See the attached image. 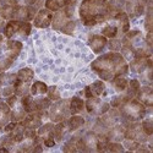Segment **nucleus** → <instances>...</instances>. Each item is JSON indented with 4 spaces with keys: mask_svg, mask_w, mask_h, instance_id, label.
<instances>
[{
    "mask_svg": "<svg viewBox=\"0 0 153 153\" xmlns=\"http://www.w3.org/2000/svg\"><path fill=\"white\" fill-rule=\"evenodd\" d=\"M22 50L20 41H7L5 44H0V74L7 70Z\"/></svg>",
    "mask_w": 153,
    "mask_h": 153,
    "instance_id": "4",
    "label": "nucleus"
},
{
    "mask_svg": "<svg viewBox=\"0 0 153 153\" xmlns=\"http://www.w3.org/2000/svg\"><path fill=\"white\" fill-rule=\"evenodd\" d=\"M83 93H85L86 98H91V97H93V94H92V91H91V88H90V86H87V87H85V91H83Z\"/></svg>",
    "mask_w": 153,
    "mask_h": 153,
    "instance_id": "54",
    "label": "nucleus"
},
{
    "mask_svg": "<svg viewBox=\"0 0 153 153\" xmlns=\"http://www.w3.org/2000/svg\"><path fill=\"white\" fill-rule=\"evenodd\" d=\"M19 123H16V121H11V123H7L5 126H4V131L6 132V134H9V132H11L12 130L16 127V125H17Z\"/></svg>",
    "mask_w": 153,
    "mask_h": 153,
    "instance_id": "52",
    "label": "nucleus"
},
{
    "mask_svg": "<svg viewBox=\"0 0 153 153\" xmlns=\"http://www.w3.org/2000/svg\"><path fill=\"white\" fill-rule=\"evenodd\" d=\"M132 97L130 96V94H127V93H125V94H120V96H117V97H114L113 99H111V102H110V105L113 107V108H119L121 104H124L125 102H127V100H130Z\"/></svg>",
    "mask_w": 153,
    "mask_h": 153,
    "instance_id": "31",
    "label": "nucleus"
},
{
    "mask_svg": "<svg viewBox=\"0 0 153 153\" xmlns=\"http://www.w3.org/2000/svg\"><path fill=\"white\" fill-rule=\"evenodd\" d=\"M90 88H91V91H92V94L94 96V97H98V96H100L102 93L104 92V90H105V85H104V82L103 81H94L91 86H90Z\"/></svg>",
    "mask_w": 153,
    "mask_h": 153,
    "instance_id": "32",
    "label": "nucleus"
},
{
    "mask_svg": "<svg viewBox=\"0 0 153 153\" xmlns=\"http://www.w3.org/2000/svg\"><path fill=\"white\" fill-rule=\"evenodd\" d=\"M65 6V0H45V9L50 11H59Z\"/></svg>",
    "mask_w": 153,
    "mask_h": 153,
    "instance_id": "30",
    "label": "nucleus"
},
{
    "mask_svg": "<svg viewBox=\"0 0 153 153\" xmlns=\"http://www.w3.org/2000/svg\"><path fill=\"white\" fill-rule=\"evenodd\" d=\"M22 21H17V20H10L5 26H4V36L6 38H10L12 36H15L16 33H20V28H21Z\"/></svg>",
    "mask_w": 153,
    "mask_h": 153,
    "instance_id": "16",
    "label": "nucleus"
},
{
    "mask_svg": "<svg viewBox=\"0 0 153 153\" xmlns=\"http://www.w3.org/2000/svg\"><path fill=\"white\" fill-rule=\"evenodd\" d=\"M92 70L103 81H111L117 76H124L129 71V65L118 52L107 53L98 56L91 65Z\"/></svg>",
    "mask_w": 153,
    "mask_h": 153,
    "instance_id": "2",
    "label": "nucleus"
},
{
    "mask_svg": "<svg viewBox=\"0 0 153 153\" xmlns=\"http://www.w3.org/2000/svg\"><path fill=\"white\" fill-rule=\"evenodd\" d=\"M141 126H142V130L145 131V134L147 136H151L153 134V123H152V120H149V119L143 120L141 123Z\"/></svg>",
    "mask_w": 153,
    "mask_h": 153,
    "instance_id": "45",
    "label": "nucleus"
},
{
    "mask_svg": "<svg viewBox=\"0 0 153 153\" xmlns=\"http://www.w3.org/2000/svg\"><path fill=\"white\" fill-rule=\"evenodd\" d=\"M66 130H69L68 127V121L62 120V121H59L56 125H54V129H53V135H54V140L58 142H60L61 140L65 136V132Z\"/></svg>",
    "mask_w": 153,
    "mask_h": 153,
    "instance_id": "18",
    "label": "nucleus"
},
{
    "mask_svg": "<svg viewBox=\"0 0 153 153\" xmlns=\"http://www.w3.org/2000/svg\"><path fill=\"white\" fill-rule=\"evenodd\" d=\"M137 100H140L141 103L147 108H151L153 105V91L149 86H143L140 87L138 92L136 93Z\"/></svg>",
    "mask_w": 153,
    "mask_h": 153,
    "instance_id": "11",
    "label": "nucleus"
},
{
    "mask_svg": "<svg viewBox=\"0 0 153 153\" xmlns=\"http://www.w3.org/2000/svg\"><path fill=\"white\" fill-rule=\"evenodd\" d=\"M30 91H31V94H32V96L45 94L47 91H48V86H47L44 82H42V81H36V82H33V85L31 86Z\"/></svg>",
    "mask_w": 153,
    "mask_h": 153,
    "instance_id": "27",
    "label": "nucleus"
},
{
    "mask_svg": "<svg viewBox=\"0 0 153 153\" xmlns=\"http://www.w3.org/2000/svg\"><path fill=\"white\" fill-rule=\"evenodd\" d=\"M10 115H11L10 107L4 102H0V129H3L10 121Z\"/></svg>",
    "mask_w": 153,
    "mask_h": 153,
    "instance_id": "20",
    "label": "nucleus"
},
{
    "mask_svg": "<svg viewBox=\"0 0 153 153\" xmlns=\"http://www.w3.org/2000/svg\"><path fill=\"white\" fill-rule=\"evenodd\" d=\"M53 19V12L48 9H41L38 10L33 19V25L38 28H47L52 25Z\"/></svg>",
    "mask_w": 153,
    "mask_h": 153,
    "instance_id": "10",
    "label": "nucleus"
},
{
    "mask_svg": "<svg viewBox=\"0 0 153 153\" xmlns=\"http://www.w3.org/2000/svg\"><path fill=\"white\" fill-rule=\"evenodd\" d=\"M11 94H14V85H12V86L10 85V86L5 87L4 90L1 91V96H4V97H9Z\"/></svg>",
    "mask_w": 153,
    "mask_h": 153,
    "instance_id": "51",
    "label": "nucleus"
},
{
    "mask_svg": "<svg viewBox=\"0 0 153 153\" xmlns=\"http://www.w3.org/2000/svg\"><path fill=\"white\" fill-rule=\"evenodd\" d=\"M121 7L108 0H83L80 6V17L85 26L92 27L114 17Z\"/></svg>",
    "mask_w": 153,
    "mask_h": 153,
    "instance_id": "1",
    "label": "nucleus"
},
{
    "mask_svg": "<svg viewBox=\"0 0 153 153\" xmlns=\"http://www.w3.org/2000/svg\"><path fill=\"white\" fill-rule=\"evenodd\" d=\"M129 68L131 69L132 72H136V74H142L146 71V69L148 68V58L145 59V58H134L130 62Z\"/></svg>",
    "mask_w": 153,
    "mask_h": 153,
    "instance_id": "15",
    "label": "nucleus"
},
{
    "mask_svg": "<svg viewBox=\"0 0 153 153\" xmlns=\"http://www.w3.org/2000/svg\"><path fill=\"white\" fill-rule=\"evenodd\" d=\"M109 49L111 50V52H119V50L121 49V41L117 39V38H110V41L107 43Z\"/></svg>",
    "mask_w": 153,
    "mask_h": 153,
    "instance_id": "44",
    "label": "nucleus"
},
{
    "mask_svg": "<svg viewBox=\"0 0 153 153\" xmlns=\"http://www.w3.org/2000/svg\"><path fill=\"white\" fill-rule=\"evenodd\" d=\"M26 111H25V109L21 107L20 109H15L11 111V115H10V120L11 121H16V123H20L25 117H26Z\"/></svg>",
    "mask_w": 153,
    "mask_h": 153,
    "instance_id": "36",
    "label": "nucleus"
},
{
    "mask_svg": "<svg viewBox=\"0 0 153 153\" xmlns=\"http://www.w3.org/2000/svg\"><path fill=\"white\" fill-rule=\"evenodd\" d=\"M70 19L65 15L64 10H59L55 11V14H53V19H52V26L54 30H61L62 26L65 25Z\"/></svg>",
    "mask_w": 153,
    "mask_h": 153,
    "instance_id": "17",
    "label": "nucleus"
},
{
    "mask_svg": "<svg viewBox=\"0 0 153 153\" xmlns=\"http://www.w3.org/2000/svg\"><path fill=\"white\" fill-rule=\"evenodd\" d=\"M17 80H20V81H22V82H31L32 80H33V76H34V72H33V70L32 69H30V68H23V69H21L17 74Z\"/></svg>",
    "mask_w": 153,
    "mask_h": 153,
    "instance_id": "26",
    "label": "nucleus"
},
{
    "mask_svg": "<svg viewBox=\"0 0 153 153\" xmlns=\"http://www.w3.org/2000/svg\"><path fill=\"white\" fill-rule=\"evenodd\" d=\"M140 87H141V85H140V81L138 80H130L129 81V83H127V94H130L132 98L136 96V93L138 92V90H140Z\"/></svg>",
    "mask_w": 153,
    "mask_h": 153,
    "instance_id": "33",
    "label": "nucleus"
},
{
    "mask_svg": "<svg viewBox=\"0 0 153 153\" xmlns=\"http://www.w3.org/2000/svg\"><path fill=\"white\" fill-rule=\"evenodd\" d=\"M147 10L145 11L146 14V19H145V27L147 30V32H152V26H153V19H152V4L146 6Z\"/></svg>",
    "mask_w": 153,
    "mask_h": 153,
    "instance_id": "35",
    "label": "nucleus"
},
{
    "mask_svg": "<svg viewBox=\"0 0 153 153\" xmlns=\"http://www.w3.org/2000/svg\"><path fill=\"white\" fill-rule=\"evenodd\" d=\"M43 151V146L42 145H34L32 148V152H42Z\"/></svg>",
    "mask_w": 153,
    "mask_h": 153,
    "instance_id": "55",
    "label": "nucleus"
},
{
    "mask_svg": "<svg viewBox=\"0 0 153 153\" xmlns=\"http://www.w3.org/2000/svg\"><path fill=\"white\" fill-rule=\"evenodd\" d=\"M152 37H153V36H152V32H148V33H147V36H146V39H145L146 45H147V47H149V48L152 47V43H153Z\"/></svg>",
    "mask_w": 153,
    "mask_h": 153,
    "instance_id": "53",
    "label": "nucleus"
},
{
    "mask_svg": "<svg viewBox=\"0 0 153 153\" xmlns=\"http://www.w3.org/2000/svg\"><path fill=\"white\" fill-rule=\"evenodd\" d=\"M120 117L123 118L124 126L132 121H138L145 118L146 115V107L140 100L131 98L130 100L125 102L124 104L119 107Z\"/></svg>",
    "mask_w": 153,
    "mask_h": 153,
    "instance_id": "3",
    "label": "nucleus"
},
{
    "mask_svg": "<svg viewBox=\"0 0 153 153\" xmlns=\"http://www.w3.org/2000/svg\"><path fill=\"white\" fill-rule=\"evenodd\" d=\"M16 77H17L16 74H4V72H1V75H0V80H1L3 85H14Z\"/></svg>",
    "mask_w": 153,
    "mask_h": 153,
    "instance_id": "39",
    "label": "nucleus"
},
{
    "mask_svg": "<svg viewBox=\"0 0 153 153\" xmlns=\"http://www.w3.org/2000/svg\"><path fill=\"white\" fill-rule=\"evenodd\" d=\"M53 129H54V124L53 123H47L44 125H41L39 127H38V131H37V135L42 136L43 138L48 137V136H53Z\"/></svg>",
    "mask_w": 153,
    "mask_h": 153,
    "instance_id": "29",
    "label": "nucleus"
},
{
    "mask_svg": "<svg viewBox=\"0 0 153 153\" xmlns=\"http://www.w3.org/2000/svg\"><path fill=\"white\" fill-rule=\"evenodd\" d=\"M107 151H110V152H114V153H121L125 151L124 146L120 143V142H113V141H109L108 143V149Z\"/></svg>",
    "mask_w": 153,
    "mask_h": 153,
    "instance_id": "42",
    "label": "nucleus"
},
{
    "mask_svg": "<svg viewBox=\"0 0 153 153\" xmlns=\"http://www.w3.org/2000/svg\"><path fill=\"white\" fill-rule=\"evenodd\" d=\"M124 141V148H126L127 151H136L137 148H138V146L141 145L140 142H137V141H134V140H127V138H124L123 140Z\"/></svg>",
    "mask_w": 153,
    "mask_h": 153,
    "instance_id": "43",
    "label": "nucleus"
},
{
    "mask_svg": "<svg viewBox=\"0 0 153 153\" xmlns=\"http://www.w3.org/2000/svg\"><path fill=\"white\" fill-rule=\"evenodd\" d=\"M127 83H129V81H127L124 76H117V77H114L111 80V85L113 87L115 88L117 91L119 92H124L126 91V88H127Z\"/></svg>",
    "mask_w": 153,
    "mask_h": 153,
    "instance_id": "28",
    "label": "nucleus"
},
{
    "mask_svg": "<svg viewBox=\"0 0 153 153\" xmlns=\"http://www.w3.org/2000/svg\"><path fill=\"white\" fill-rule=\"evenodd\" d=\"M125 136V126L124 125H114L107 132V137L109 141L113 142H121Z\"/></svg>",
    "mask_w": 153,
    "mask_h": 153,
    "instance_id": "14",
    "label": "nucleus"
},
{
    "mask_svg": "<svg viewBox=\"0 0 153 153\" xmlns=\"http://www.w3.org/2000/svg\"><path fill=\"white\" fill-rule=\"evenodd\" d=\"M114 20H117L119 23H120V26H121V31L123 33H126L127 31L130 30V22H129V16H127V14L125 11L120 10L118 11L115 15H114L113 17Z\"/></svg>",
    "mask_w": 153,
    "mask_h": 153,
    "instance_id": "19",
    "label": "nucleus"
},
{
    "mask_svg": "<svg viewBox=\"0 0 153 153\" xmlns=\"http://www.w3.org/2000/svg\"><path fill=\"white\" fill-rule=\"evenodd\" d=\"M23 5H34L37 0H22Z\"/></svg>",
    "mask_w": 153,
    "mask_h": 153,
    "instance_id": "56",
    "label": "nucleus"
},
{
    "mask_svg": "<svg viewBox=\"0 0 153 153\" xmlns=\"http://www.w3.org/2000/svg\"><path fill=\"white\" fill-rule=\"evenodd\" d=\"M85 107L90 114H97V115H103V114H105L110 109L109 103H103L98 97H94V96L91 98H87Z\"/></svg>",
    "mask_w": 153,
    "mask_h": 153,
    "instance_id": "8",
    "label": "nucleus"
},
{
    "mask_svg": "<svg viewBox=\"0 0 153 153\" xmlns=\"http://www.w3.org/2000/svg\"><path fill=\"white\" fill-rule=\"evenodd\" d=\"M42 118L41 115L38 114V111H33V113H28L26 117H25L20 124L23 125L25 127H28V129H38L41 125H42Z\"/></svg>",
    "mask_w": 153,
    "mask_h": 153,
    "instance_id": "12",
    "label": "nucleus"
},
{
    "mask_svg": "<svg viewBox=\"0 0 153 153\" xmlns=\"http://www.w3.org/2000/svg\"><path fill=\"white\" fill-rule=\"evenodd\" d=\"M36 136H37L36 129H28V127H25V138H31V140H33Z\"/></svg>",
    "mask_w": 153,
    "mask_h": 153,
    "instance_id": "49",
    "label": "nucleus"
},
{
    "mask_svg": "<svg viewBox=\"0 0 153 153\" xmlns=\"http://www.w3.org/2000/svg\"><path fill=\"white\" fill-rule=\"evenodd\" d=\"M97 142H98V135L94 131H91L87 132L82 137H79V140L76 141V148H77V151H82V152H92L96 151Z\"/></svg>",
    "mask_w": 153,
    "mask_h": 153,
    "instance_id": "7",
    "label": "nucleus"
},
{
    "mask_svg": "<svg viewBox=\"0 0 153 153\" xmlns=\"http://www.w3.org/2000/svg\"><path fill=\"white\" fill-rule=\"evenodd\" d=\"M148 137L145 131L142 130L141 123L138 121H132L129 123L127 125H125V136L124 138L127 140H134V141H137L140 143H146L148 141Z\"/></svg>",
    "mask_w": 153,
    "mask_h": 153,
    "instance_id": "6",
    "label": "nucleus"
},
{
    "mask_svg": "<svg viewBox=\"0 0 153 153\" xmlns=\"http://www.w3.org/2000/svg\"><path fill=\"white\" fill-rule=\"evenodd\" d=\"M85 124V119L80 115H72L69 120H68V127H69V131H76L79 130L81 126H83Z\"/></svg>",
    "mask_w": 153,
    "mask_h": 153,
    "instance_id": "25",
    "label": "nucleus"
},
{
    "mask_svg": "<svg viewBox=\"0 0 153 153\" xmlns=\"http://www.w3.org/2000/svg\"><path fill=\"white\" fill-rule=\"evenodd\" d=\"M6 104H7L10 108L16 107V104H17V96H16L15 93L11 94V96H9L7 99H6Z\"/></svg>",
    "mask_w": 153,
    "mask_h": 153,
    "instance_id": "48",
    "label": "nucleus"
},
{
    "mask_svg": "<svg viewBox=\"0 0 153 153\" xmlns=\"http://www.w3.org/2000/svg\"><path fill=\"white\" fill-rule=\"evenodd\" d=\"M47 93H48V98H49L50 100H54V102H55V100H59V99H60V92H59V90H58L56 86L48 87Z\"/></svg>",
    "mask_w": 153,
    "mask_h": 153,
    "instance_id": "40",
    "label": "nucleus"
},
{
    "mask_svg": "<svg viewBox=\"0 0 153 153\" xmlns=\"http://www.w3.org/2000/svg\"><path fill=\"white\" fill-rule=\"evenodd\" d=\"M0 130H1V129H0Z\"/></svg>",
    "mask_w": 153,
    "mask_h": 153,
    "instance_id": "58",
    "label": "nucleus"
},
{
    "mask_svg": "<svg viewBox=\"0 0 153 153\" xmlns=\"http://www.w3.org/2000/svg\"><path fill=\"white\" fill-rule=\"evenodd\" d=\"M70 99H62V100H55V103L50 105L49 118L53 123H59L62 120H66V118L70 115Z\"/></svg>",
    "mask_w": 153,
    "mask_h": 153,
    "instance_id": "5",
    "label": "nucleus"
},
{
    "mask_svg": "<svg viewBox=\"0 0 153 153\" xmlns=\"http://www.w3.org/2000/svg\"><path fill=\"white\" fill-rule=\"evenodd\" d=\"M118 27L117 26H105L103 30H102V36H104L105 38H115L118 36Z\"/></svg>",
    "mask_w": 153,
    "mask_h": 153,
    "instance_id": "37",
    "label": "nucleus"
},
{
    "mask_svg": "<svg viewBox=\"0 0 153 153\" xmlns=\"http://www.w3.org/2000/svg\"><path fill=\"white\" fill-rule=\"evenodd\" d=\"M79 140V137H72L69 142H66L65 145L62 146V151L65 153H72V152H76L77 148H76V141Z\"/></svg>",
    "mask_w": 153,
    "mask_h": 153,
    "instance_id": "38",
    "label": "nucleus"
},
{
    "mask_svg": "<svg viewBox=\"0 0 153 153\" xmlns=\"http://www.w3.org/2000/svg\"><path fill=\"white\" fill-rule=\"evenodd\" d=\"M10 137L12 138V141L15 143H21L25 140V126L21 125L20 123L16 125V127L11 132H9Z\"/></svg>",
    "mask_w": 153,
    "mask_h": 153,
    "instance_id": "24",
    "label": "nucleus"
},
{
    "mask_svg": "<svg viewBox=\"0 0 153 153\" xmlns=\"http://www.w3.org/2000/svg\"><path fill=\"white\" fill-rule=\"evenodd\" d=\"M75 28H76V22L69 20V21L62 26V28H61L60 31H61L62 33H65V34H72L74 31H75Z\"/></svg>",
    "mask_w": 153,
    "mask_h": 153,
    "instance_id": "41",
    "label": "nucleus"
},
{
    "mask_svg": "<svg viewBox=\"0 0 153 153\" xmlns=\"http://www.w3.org/2000/svg\"><path fill=\"white\" fill-rule=\"evenodd\" d=\"M108 41L104 36H100V34H93L90 37V39H88V45L91 47V49L96 54L100 53L102 50H103L107 45Z\"/></svg>",
    "mask_w": 153,
    "mask_h": 153,
    "instance_id": "13",
    "label": "nucleus"
},
{
    "mask_svg": "<svg viewBox=\"0 0 153 153\" xmlns=\"http://www.w3.org/2000/svg\"><path fill=\"white\" fill-rule=\"evenodd\" d=\"M5 20L0 16V28H4V26H5V22H4Z\"/></svg>",
    "mask_w": 153,
    "mask_h": 153,
    "instance_id": "57",
    "label": "nucleus"
},
{
    "mask_svg": "<svg viewBox=\"0 0 153 153\" xmlns=\"http://www.w3.org/2000/svg\"><path fill=\"white\" fill-rule=\"evenodd\" d=\"M30 83L28 82H22L20 80H15L14 82V93L17 96V97H23L28 94V91H30Z\"/></svg>",
    "mask_w": 153,
    "mask_h": 153,
    "instance_id": "21",
    "label": "nucleus"
},
{
    "mask_svg": "<svg viewBox=\"0 0 153 153\" xmlns=\"http://www.w3.org/2000/svg\"><path fill=\"white\" fill-rule=\"evenodd\" d=\"M34 102H36L37 110H47L48 108H50V105H52V100L49 98H44V97L37 98V99H34Z\"/></svg>",
    "mask_w": 153,
    "mask_h": 153,
    "instance_id": "34",
    "label": "nucleus"
},
{
    "mask_svg": "<svg viewBox=\"0 0 153 153\" xmlns=\"http://www.w3.org/2000/svg\"><path fill=\"white\" fill-rule=\"evenodd\" d=\"M43 143H44L45 147H54L55 146V140H54L53 136H48V137L44 138Z\"/></svg>",
    "mask_w": 153,
    "mask_h": 153,
    "instance_id": "50",
    "label": "nucleus"
},
{
    "mask_svg": "<svg viewBox=\"0 0 153 153\" xmlns=\"http://www.w3.org/2000/svg\"><path fill=\"white\" fill-rule=\"evenodd\" d=\"M70 114H72V115H75V114H79L85 108V102L80 98V97H72L70 99Z\"/></svg>",
    "mask_w": 153,
    "mask_h": 153,
    "instance_id": "23",
    "label": "nucleus"
},
{
    "mask_svg": "<svg viewBox=\"0 0 153 153\" xmlns=\"http://www.w3.org/2000/svg\"><path fill=\"white\" fill-rule=\"evenodd\" d=\"M21 105H22V108L25 109V111H26L27 114H28V113L37 111L36 102H34L32 94H26V96H23L22 99H21Z\"/></svg>",
    "mask_w": 153,
    "mask_h": 153,
    "instance_id": "22",
    "label": "nucleus"
},
{
    "mask_svg": "<svg viewBox=\"0 0 153 153\" xmlns=\"http://www.w3.org/2000/svg\"><path fill=\"white\" fill-rule=\"evenodd\" d=\"M124 5L126 9L125 12L129 17H140L146 11V5L141 0H126Z\"/></svg>",
    "mask_w": 153,
    "mask_h": 153,
    "instance_id": "9",
    "label": "nucleus"
},
{
    "mask_svg": "<svg viewBox=\"0 0 153 153\" xmlns=\"http://www.w3.org/2000/svg\"><path fill=\"white\" fill-rule=\"evenodd\" d=\"M141 36V32L140 31H137V30H135V31H127L126 33H125V38H127L129 41H134L135 38H137V37H140Z\"/></svg>",
    "mask_w": 153,
    "mask_h": 153,
    "instance_id": "47",
    "label": "nucleus"
},
{
    "mask_svg": "<svg viewBox=\"0 0 153 153\" xmlns=\"http://www.w3.org/2000/svg\"><path fill=\"white\" fill-rule=\"evenodd\" d=\"M31 30H32V25H31L30 22H27V21H25V22H22V25H21L20 34H21L22 37H27V36H30Z\"/></svg>",
    "mask_w": 153,
    "mask_h": 153,
    "instance_id": "46",
    "label": "nucleus"
}]
</instances>
